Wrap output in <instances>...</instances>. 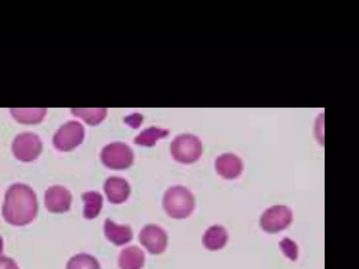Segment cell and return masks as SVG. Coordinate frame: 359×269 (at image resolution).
<instances>
[{"mask_svg": "<svg viewBox=\"0 0 359 269\" xmlns=\"http://www.w3.org/2000/svg\"><path fill=\"white\" fill-rule=\"evenodd\" d=\"M37 212L36 195L31 187L17 183L8 188L2 206V215L7 223L15 226H25L36 218Z\"/></svg>", "mask_w": 359, "mask_h": 269, "instance_id": "obj_1", "label": "cell"}, {"mask_svg": "<svg viewBox=\"0 0 359 269\" xmlns=\"http://www.w3.org/2000/svg\"><path fill=\"white\" fill-rule=\"evenodd\" d=\"M163 207L167 214L173 219L188 217L195 207V199L191 192L182 186L168 188L163 198Z\"/></svg>", "mask_w": 359, "mask_h": 269, "instance_id": "obj_2", "label": "cell"}, {"mask_svg": "<svg viewBox=\"0 0 359 269\" xmlns=\"http://www.w3.org/2000/svg\"><path fill=\"white\" fill-rule=\"evenodd\" d=\"M171 153L175 160L190 164L198 160L202 153L200 139L191 134L176 137L171 144Z\"/></svg>", "mask_w": 359, "mask_h": 269, "instance_id": "obj_3", "label": "cell"}, {"mask_svg": "<svg viewBox=\"0 0 359 269\" xmlns=\"http://www.w3.org/2000/svg\"><path fill=\"white\" fill-rule=\"evenodd\" d=\"M292 210L285 205H274L267 208L260 218L262 230L276 233L287 228L292 221Z\"/></svg>", "mask_w": 359, "mask_h": 269, "instance_id": "obj_4", "label": "cell"}, {"mask_svg": "<svg viewBox=\"0 0 359 269\" xmlns=\"http://www.w3.org/2000/svg\"><path fill=\"white\" fill-rule=\"evenodd\" d=\"M131 149L123 143H112L106 146L101 153L103 164L112 170H125L133 162Z\"/></svg>", "mask_w": 359, "mask_h": 269, "instance_id": "obj_5", "label": "cell"}, {"mask_svg": "<svg viewBox=\"0 0 359 269\" xmlns=\"http://www.w3.org/2000/svg\"><path fill=\"white\" fill-rule=\"evenodd\" d=\"M139 239L141 244L151 254L163 253L168 244L165 231L155 224L144 226L140 230Z\"/></svg>", "mask_w": 359, "mask_h": 269, "instance_id": "obj_6", "label": "cell"}, {"mask_svg": "<svg viewBox=\"0 0 359 269\" xmlns=\"http://www.w3.org/2000/svg\"><path fill=\"white\" fill-rule=\"evenodd\" d=\"M13 151L15 156L22 162H30L37 158L41 151V143L34 134H20L14 140Z\"/></svg>", "mask_w": 359, "mask_h": 269, "instance_id": "obj_7", "label": "cell"}, {"mask_svg": "<svg viewBox=\"0 0 359 269\" xmlns=\"http://www.w3.org/2000/svg\"><path fill=\"white\" fill-rule=\"evenodd\" d=\"M72 197L65 187L55 185L49 187L45 193L44 203L46 209L53 213H64L69 210Z\"/></svg>", "mask_w": 359, "mask_h": 269, "instance_id": "obj_8", "label": "cell"}, {"mask_svg": "<svg viewBox=\"0 0 359 269\" xmlns=\"http://www.w3.org/2000/svg\"><path fill=\"white\" fill-rule=\"evenodd\" d=\"M83 138V127L76 123H74L62 127L55 135L53 142L57 149L67 151L81 144Z\"/></svg>", "mask_w": 359, "mask_h": 269, "instance_id": "obj_9", "label": "cell"}, {"mask_svg": "<svg viewBox=\"0 0 359 269\" xmlns=\"http://www.w3.org/2000/svg\"><path fill=\"white\" fill-rule=\"evenodd\" d=\"M215 169L217 174L225 179L238 178L243 170L241 159L231 153H224L218 156L215 160Z\"/></svg>", "mask_w": 359, "mask_h": 269, "instance_id": "obj_10", "label": "cell"}, {"mask_svg": "<svg viewBox=\"0 0 359 269\" xmlns=\"http://www.w3.org/2000/svg\"><path fill=\"white\" fill-rule=\"evenodd\" d=\"M104 191L108 200L113 204L124 202L130 194L128 181L121 177H110L104 184Z\"/></svg>", "mask_w": 359, "mask_h": 269, "instance_id": "obj_11", "label": "cell"}, {"mask_svg": "<svg viewBox=\"0 0 359 269\" xmlns=\"http://www.w3.org/2000/svg\"><path fill=\"white\" fill-rule=\"evenodd\" d=\"M104 229L107 238L117 246L126 244L133 238V232L129 226L118 225L109 219L105 220Z\"/></svg>", "mask_w": 359, "mask_h": 269, "instance_id": "obj_12", "label": "cell"}, {"mask_svg": "<svg viewBox=\"0 0 359 269\" xmlns=\"http://www.w3.org/2000/svg\"><path fill=\"white\" fill-rule=\"evenodd\" d=\"M229 235L226 230L220 225L208 228L202 238L203 246L211 251L223 248L227 243Z\"/></svg>", "mask_w": 359, "mask_h": 269, "instance_id": "obj_13", "label": "cell"}, {"mask_svg": "<svg viewBox=\"0 0 359 269\" xmlns=\"http://www.w3.org/2000/svg\"><path fill=\"white\" fill-rule=\"evenodd\" d=\"M144 254L139 247L130 246L124 248L118 256L121 269H141L144 263Z\"/></svg>", "mask_w": 359, "mask_h": 269, "instance_id": "obj_14", "label": "cell"}, {"mask_svg": "<svg viewBox=\"0 0 359 269\" xmlns=\"http://www.w3.org/2000/svg\"><path fill=\"white\" fill-rule=\"evenodd\" d=\"M81 198L84 202V217L88 219L97 217L102 207V195L95 191H88L83 193Z\"/></svg>", "mask_w": 359, "mask_h": 269, "instance_id": "obj_15", "label": "cell"}, {"mask_svg": "<svg viewBox=\"0 0 359 269\" xmlns=\"http://www.w3.org/2000/svg\"><path fill=\"white\" fill-rule=\"evenodd\" d=\"M66 269H101L98 261L93 256L81 253L72 256L67 262Z\"/></svg>", "mask_w": 359, "mask_h": 269, "instance_id": "obj_16", "label": "cell"}, {"mask_svg": "<svg viewBox=\"0 0 359 269\" xmlns=\"http://www.w3.org/2000/svg\"><path fill=\"white\" fill-rule=\"evenodd\" d=\"M167 132L163 130L151 128L142 132L135 139V143L144 146H152L155 144L156 141L161 137H165Z\"/></svg>", "mask_w": 359, "mask_h": 269, "instance_id": "obj_17", "label": "cell"}, {"mask_svg": "<svg viewBox=\"0 0 359 269\" xmlns=\"http://www.w3.org/2000/svg\"><path fill=\"white\" fill-rule=\"evenodd\" d=\"M283 252L290 259H295L297 256L298 249L297 244L289 238H283L279 243Z\"/></svg>", "mask_w": 359, "mask_h": 269, "instance_id": "obj_18", "label": "cell"}, {"mask_svg": "<svg viewBox=\"0 0 359 269\" xmlns=\"http://www.w3.org/2000/svg\"><path fill=\"white\" fill-rule=\"evenodd\" d=\"M0 269H19V268L11 258L0 256Z\"/></svg>", "mask_w": 359, "mask_h": 269, "instance_id": "obj_19", "label": "cell"}, {"mask_svg": "<svg viewBox=\"0 0 359 269\" xmlns=\"http://www.w3.org/2000/svg\"><path fill=\"white\" fill-rule=\"evenodd\" d=\"M3 248H4V244H3V239L2 237L0 236V256L3 253Z\"/></svg>", "mask_w": 359, "mask_h": 269, "instance_id": "obj_20", "label": "cell"}]
</instances>
